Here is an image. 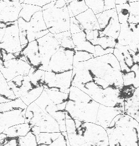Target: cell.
<instances>
[{
  "instance_id": "obj_1",
  "label": "cell",
  "mask_w": 139,
  "mask_h": 146,
  "mask_svg": "<svg viewBox=\"0 0 139 146\" xmlns=\"http://www.w3.org/2000/svg\"><path fill=\"white\" fill-rule=\"evenodd\" d=\"M18 25L21 45H26L49 33L43 15L42 7L31 4H21Z\"/></svg>"
},
{
  "instance_id": "obj_2",
  "label": "cell",
  "mask_w": 139,
  "mask_h": 146,
  "mask_svg": "<svg viewBox=\"0 0 139 146\" xmlns=\"http://www.w3.org/2000/svg\"><path fill=\"white\" fill-rule=\"evenodd\" d=\"M139 126V122L129 115L118 114L106 129L109 146H138Z\"/></svg>"
},
{
  "instance_id": "obj_3",
  "label": "cell",
  "mask_w": 139,
  "mask_h": 146,
  "mask_svg": "<svg viewBox=\"0 0 139 146\" xmlns=\"http://www.w3.org/2000/svg\"><path fill=\"white\" fill-rule=\"evenodd\" d=\"M82 63L93 76L103 79L117 88H126L120 64L113 54L96 56Z\"/></svg>"
},
{
  "instance_id": "obj_4",
  "label": "cell",
  "mask_w": 139,
  "mask_h": 146,
  "mask_svg": "<svg viewBox=\"0 0 139 146\" xmlns=\"http://www.w3.org/2000/svg\"><path fill=\"white\" fill-rule=\"evenodd\" d=\"M113 54L118 60L124 86L139 87V56L127 46L117 42Z\"/></svg>"
},
{
  "instance_id": "obj_5",
  "label": "cell",
  "mask_w": 139,
  "mask_h": 146,
  "mask_svg": "<svg viewBox=\"0 0 139 146\" xmlns=\"http://www.w3.org/2000/svg\"><path fill=\"white\" fill-rule=\"evenodd\" d=\"M44 19L50 32L70 31V17L64 0H57L42 7Z\"/></svg>"
},
{
  "instance_id": "obj_6",
  "label": "cell",
  "mask_w": 139,
  "mask_h": 146,
  "mask_svg": "<svg viewBox=\"0 0 139 146\" xmlns=\"http://www.w3.org/2000/svg\"><path fill=\"white\" fill-rule=\"evenodd\" d=\"M100 105L95 100L90 102H78L70 100L66 104L65 111L73 119L96 123Z\"/></svg>"
},
{
  "instance_id": "obj_7",
  "label": "cell",
  "mask_w": 139,
  "mask_h": 146,
  "mask_svg": "<svg viewBox=\"0 0 139 146\" xmlns=\"http://www.w3.org/2000/svg\"><path fill=\"white\" fill-rule=\"evenodd\" d=\"M77 130L87 146H109L107 131L102 126L96 123L82 122Z\"/></svg>"
},
{
  "instance_id": "obj_8",
  "label": "cell",
  "mask_w": 139,
  "mask_h": 146,
  "mask_svg": "<svg viewBox=\"0 0 139 146\" xmlns=\"http://www.w3.org/2000/svg\"><path fill=\"white\" fill-rule=\"evenodd\" d=\"M39 45V52L41 56L42 64L38 69L50 71L49 63L51 57L60 48V45L55 35L49 33L37 40Z\"/></svg>"
},
{
  "instance_id": "obj_9",
  "label": "cell",
  "mask_w": 139,
  "mask_h": 146,
  "mask_svg": "<svg viewBox=\"0 0 139 146\" xmlns=\"http://www.w3.org/2000/svg\"><path fill=\"white\" fill-rule=\"evenodd\" d=\"M103 34L117 39L121 30V24L119 21L116 8L96 15Z\"/></svg>"
},
{
  "instance_id": "obj_10",
  "label": "cell",
  "mask_w": 139,
  "mask_h": 146,
  "mask_svg": "<svg viewBox=\"0 0 139 146\" xmlns=\"http://www.w3.org/2000/svg\"><path fill=\"white\" fill-rule=\"evenodd\" d=\"M74 49L60 47L51 57L49 70L56 73H62L73 69Z\"/></svg>"
},
{
  "instance_id": "obj_11",
  "label": "cell",
  "mask_w": 139,
  "mask_h": 146,
  "mask_svg": "<svg viewBox=\"0 0 139 146\" xmlns=\"http://www.w3.org/2000/svg\"><path fill=\"white\" fill-rule=\"evenodd\" d=\"M5 23L6 31L3 38L0 39V49L13 54L21 52L18 21Z\"/></svg>"
},
{
  "instance_id": "obj_12",
  "label": "cell",
  "mask_w": 139,
  "mask_h": 146,
  "mask_svg": "<svg viewBox=\"0 0 139 146\" xmlns=\"http://www.w3.org/2000/svg\"><path fill=\"white\" fill-rule=\"evenodd\" d=\"M26 111L23 109L0 112V133H4L11 126L25 123Z\"/></svg>"
},
{
  "instance_id": "obj_13",
  "label": "cell",
  "mask_w": 139,
  "mask_h": 146,
  "mask_svg": "<svg viewBox=\"0 0 139 146\" xmlns=\"http://www.w3.org/2000/svg\"><path fill=\"white\" fill-rule=\"evenodd\" d=\"M95 46V56H102L109 54H113L117 39L106 35L101 30L100 35L95 39L90 42Z\"/></svg>"
},
{
  "instance_id": "obj_14",
  "label": "cell",
  "mask_w": 139,
  "mask_h": 146,
  "mask_svg": "<svg viewBox=\"0 0 139 146\" xmlns=\"http://www.w3.org/2000/svg\"><path fill=\"white\" fill-rule=\"evenodd\" d=\"M22 9L19 2L7 3L0 0V22L9 23L18 21Z\"/></svg>"
},
{
  "instance_id": "obj_15",
  "label": "cell",
  "mask_w": 139,
  "mask_h": 146,
  "mask_svg": "<svg viewBox=\"0 0 139 146\" xmlns=\"http://www.w3.org/2000/svg\"><path fill=\"white\" fill-rule=\"evenodd\" d=\"M125 113L124 108L108 107L100 104L98 109L96 123L105 129L109 127L111 121L118 114Z\"/></svg>"
},
{
  "instance_id": "obj_16",
  "label": "cell",
  "mask_w": 139,
  "mask_h": 146,
  "mask_svg": "<svg viewBox=\"0 0 139 146\" xmlns=\"http://www.w3.org/2000/svg\"><path fill=\"white\" fill-rule=\"evenodd\" d=\"M21 52L32 67L39 68L41 66V56L39 52V45L37 40L28 43L22 49Z\"/></svg>"
},
{
  "instance_id": "obj_17",
  "label": "cell",
  "mask_w": 139,
  "mask_h": 146,
  "mask_svg": "<svg viewBox=\"0 0 139 146\" xmlns=\"http://www.w3.org/2000/svg\"><path fill=\"white\" fill-rule=\"evenodd\" d=\"M75 17L77 19L83 31L86 30H100V25L97 17L90 8Z\"/></svg>"
},
{
  "instance_id": "obj_18",
  "label": "cell",
  "mask_w": 139,
  "mask_h": 146,
  "mask_svg": "<svg viewBox=\"0 0 139 146\" xmlns=\"http://www.w3.org/2000/svg\"><path fill=\"white\" fill-rule=\"evenodd\" d=\"M125 113L135 119L139 123V87L124 101Z\"/></svg>"
},
{
  "instance_id": "obj_19",
  "label": "cell",
  "mask_w": 139,
  "mask_h": 146,
  "mask_svg": "<svg viewBox=\"0 0 139 146\" xmlns=\"http://www.w3.org/2000/svg\"><path fill=\"white\" fill-rule=\"evenodd\" d=\"M73 70H69L62 73H56L55 86L52 90L70 94Z\"/></svg>"
},
{
  "instance_id": "obj_20",
  "label": "cell",
  "mask_w": 139,
  "mask_h": 146,
  "mask_svg": "<svg viewBox=\"0 0 139 146\" xmlns=\"http://www.w3.org/2000/svg\"><path fill=\"white\" fill-rule=\"evenodd\" d=\"M66 128L70 146H87L84 140L79 135L73 118L66 119Z\"/></svg>"
},
{
  "instance_id": "obj_21",
  "label": "cell",
  "mask_w": 139,
  "mask_h": 146,
  "mask_svg": "<svg viewBox=\"0 0 139 146\" xmlns=\"http://www.w3.org/2000/svg\"><path fill=\"white\" fill-rule=\"evenodd\" d=\"M72 38L75 45V51H86L95 55V46L87 39L86 34L85 31L72 34Z\"/></svg>"
},
{
  "instance_id": "obj_22",
  "label": "cell",
  "mask_w": 139,
  "mask_h": 146,
  "mask_svg": "<svg viewBox=\"0 0 139 146\" xmlns=\"http://www.w3.org/2000/svg\"><path fill=\"white\" fill-rule=\"evenodd\" d=\"M59 121L49 114L44 113L36 126L40 127L41 132H62Z\"/></svg>"
},
{
  "instance_id": "obj_23",
  "label": "cell",
  "mask_w": 139,
  "mask_h": 146,
  "mask_svg": "<svg viewBox=\"0 0 139 146\" xmlns=\"http://www.w3.org/2000/svg\"><path fill=\"white\" fill-rule=\"evenodd\" d=\"M44 113L43 111L34 102L27 108L25 123L30 124L31 127L37 125Z\"/></svg>"
},
{
  "instance_id": "obj_24",
  "label": "cell",
  "mask_w": 139,
  "mask_h": 146,
  "mask_svg": "<svg viewBox=\"0 0 139 146\" xmlns=\"http://www.w3.org/2000/svg\"><path fill=\"white\" fill-rule=\"evenodd\" d=\"M85 2L95 15L116 8L115 0H85Z\"/></svg>"
},
{
  "instance_id": "obj_25",
  "label": "cell",
  "mask_w": 139,
  "mask_h": 146,
  "mask_svg": "<svg viewBox=\"0 0 139 146\" xmlns=\"http://www.w3.org/2000/svg\"><path fill=\"white\" fill-rule=\"evenodd\" d=\"M64 1L70 17H76L89 9L85 0H64Z\"/></svg>"
},
{
  "instance_id": "obj_26",
  "label": "cell",
  "mask_w": 139,
  "mask_h": 146,
  "mask_svg": "<svg viewBox=\"0 0 139 146\" xmlns=\"http://www.w3.org/2000/svg\"><path fill=\"white\" fill-rule=\"evenodd\" d=\"M31 126L28 123H23L13 126L9 128L4 133L9 137L24 136L30 131Z\"/></svg>"
},
{
  "instance_id": "obj_27",
  "label": "cell",
  "mask_w": 139,
  "mask_h": 146,
  "mask_svg": "<svg viewBox=\"0 0 139 146\" xmlns=\"http://www.w3.org/2000/svg\"><path fill=\"white\" fill-rule=\"evenodd\" d=\"M70 100L78 102H90L94 100L80 88L71 86L69 94Z\"/></svg>"
},
{
  "instance_id": "obj_28",
  "label": "cell",
  "mask_w": 139,
  "mask_h": 146,
  "mask_svg": "<svg viewBox=\"0 0 139 146\" xmlns=\"http://www.w3.org/2000/svg\"><path fill=\"white\" fill-rule=\"evenodd\" d=\"M54 35L60 47L67 49H74L75 45L74 44L72 38V34L70 30L60 32Z\"/></svg>"
},
{
  "instance_id": "obj_29",
  "label": "cell",
  "mask_w": 139,
  "mask_h": 146,
  "mask_svg": "<svg viewBox=\"0 0 139 146\" xmlns=\"http://www.w3.org/2000/svg\"><path fill=\"white\" fill-rule=\"evenodd\" d=\"M46 71L32 67L30 69L28 76L31 79V81L35 86L38 87L45 85Z\"/></svg>"
},
{
  "instance_id": "obj_30",
  "label": "cell",
  "mask_w": 139,
  "mask_h": 146,
  "mask_svg": "<svg viewBox=\"0 0 139 146\" xmlns=\"http://www.w3.org/2000/svg\"><path fill=\"white\" fill-rule=\"evenodd\" d=\"M27 107L28 106L23 102L21 98H19L11 101L0 104V112L15 110L26 109Z\"/></svg>"
},
{
  "instance_id": "obj_31",
  "label": "cell",
  "mask_w": 139,
  "mask_h": 146,
  "mask_svg": "<svg viewBox=\"0 0 139 146\" xmlns=\"http://www.w3.org/2000/svg\"><path fill=\"white\" fill-rule=\"evenodd\" d=\"M44 89L47 92L51 101L55 105H58L65 102H68L70 101L69 94L63 93L58 91L51 90L47 88H44Z\"/></svg>"
},
{
  "instance_id": "obj_32",
  "label": "cell",
  "mask_w": 139,
  "mask_h": 146,
  "mask_svg": "<svg viewBox=\"0 0 139 146\" xmlns=\"http://www.w3.org/2000/svg\"><path fill=\"white\" fill-rule=\"evenodd\" d=\"M62 132H41L38 141V146H52Z\"/></svg>"
},
{
  "instance_id": "obj_33",
  "label": "cell",
  "mask_w": 139,
  "mask_h": 146,
  "mask_svg": "<svg viewBox=\"0 0 139 146\" xmlns=\"http://www.w3.org/2000/svg\"><path fill=\"white\" fill-rule=\"evenodd\" d=\"M17 58V71L19 75L26 76L30 72V69L32 66H30L28 62L27 61L26 58L23 54V52H21L17 56H16Z\"/></svg>"
},
{
  "instance_id": "obj_34",
  "label": "cell",
  "mask_w": 139,
  "mask_h": 146,
  "mask_svg": "<svg viewBox=\"0 0 139 146\" xmlns=\"http://www.w3.org/2000/svg\"><path fill=\"white\" fill-rule=\"evenodd\" d=\"M116 9L120 23L123 24L128 23L130 16V6L129 3L116 4Z\"/></svg>"
},
{
  "instance_id": "obj_35",
  "label": "cell",
  "mask_w": 139,
  "mask_h": 146,
  "mask_svg": "<svg viewBox=\"0 0 139 146\" xmlns=\"http://www.w3.org/2000/svg\"><path fill=\"white\" fill-rule=\"evenodd\" d=\"M0 73H1L0 96L6 98L7 99L10 100L11 101L16 99L17 98L13 90H12V89L9 87L7 81L6 80V78H5L2 72H0Z\"/></svg>"
},
{
  "instance_id": "obj_36",
  "label": "cell",
  "mask_w": 139,
  "mask_h": 146,
  "mask_svg": "<svg viewBox=\"0 0 139 146\" xmlns=\"http://www.w3.org/2000/svg\"><path fill=\"white\" fill-rule=\"evenodd\" d=\"M44 89V86H40L33 89L28 92L27 94L21 98L23 102L28 106L31 104L35 101L41 95Z\"/></svg>"
},
{
  "instance_id": "obj_37",
  "label": "cell",
  "mask_w": 139,
  "mask_h": 146,
  "mask_svg": "<svg viewBox=\"0 0 139 146\" xmlns=\"http://www.w3.org/2000/svg\"><path fill=\"white\" fill-rule=\"evenodd\" d=\"M19 137V146H37V141L36 136L30 131L24 136Z\"/></svg>"
},
{
  "instance_id": "obj_38",
  "label": "cell",
  "mask_w": 139,
  "mask_h": 146,
  "mask_svg": "<svg viewBox=\"0 0 139 146\" xmlns=\"http://www.w3.org/2000/svg\"><path fill=\"white\" fill-rule=\"evenodd\" d=\"M130 6V16L128 23H139V1L129 3Z\"/></svg>"
},
{
  "instance_id": "obj_39",
  "label": "cell",
  "mask_w": 139,
  "mask_h": 146,
  "mask_svg": "<svg viewBox=\"0 0 139 146\" xmlns=\"http://www.w3.org/2000/svg\"><path fill=\"white\" fill-rule=\"evenodd\" d=\"M95 55L86 51H75L73 57V62L87 61L91 58H94Z\"/></svg>"
},
{
  "instance_id": "obj_40",
  "label": "cell",
  "mask_w": 139,
  "mask_h": 146,
  "mask_svg": "<svg viewBox=\"0 0 139 146\" xmlns=\"http://www.w3.org/2000/svg\"><path fill=\"white\" fill-rule=\"evenodd\" d=\"M0 71L3 74L8 82L19 75V73H17V68H6L0 66Z\"/></svg>"
},
{
  "instance_id": "obj_41",
  "label": "cell",
  "mask_w": 139,
  "mask_h": 146,
  "mask_svg": "<svg viewBox=\"0 0 139 146\" xmlns=\"http://www.w3.org/2000/svg\"><path fill=\"white\" fill-rule=\"evenodd\" d=\"M56 73L52 71H46L45 78V88L52 90L55 86Z\"/></svg>"
},
{
  "instance_id": "obj_42",
  "label": "cell",
  "mask_w": 139,
  "mask_h": 146,
  "mask_svg": "<svg viewBox=\"0 0 139 146\" xmlns=\"http://www.w3.org/2000/svg\"><path fill=\"white\" fill-rule=\"evenodd\" d=\"M129 25L134 31L136 52H139V23H129Z\"/></svg>"
},
{
  "instance_id": "obj_43",
  "label": "cell",
  "mask_w": 139,
  "mask_h": 146,
  "mask_svg": "<svg viewBox=\"0 0 139 146\" xmlns=\"http://www.w3.org/2000/svg\"><path fill=\"white\" fill-rule=\"evenodd\" d=\"M70 31L72 34L83 31L82 29L81 28L80 25L75 17H70Z\"/></svg>"
},
{
  "instance_id": "obj_44",
  "label": "cell",
  "mask_w": 139,
  "mask_h": 146,
  "mask_svg": "<svg viewBox=\"0 0 139 146\" xmlns=\"http://www.w3.org/2000/svg\"><path fill=\"white\" fill-rule=\"evenodd\" d=\"M56 1L57 0H25L23 3L37 5L42 7L51 2H54Z\"/></svg>"
},
{
  "instance_id": "obj_45",
  "label": "cell",
  "mask_w": 139,
  "mask_h": 146,
  "mask_svg": "<svg viewBox=\"0 0 139 146\" xmlns=\"http://www.w3.org/2000/svg\"><path fill=\"white\" fill-rule=\"evenodd\" d=\"M15 54L7 52L4 49H1V60L2 61L9 60L15 58Z\"/></svg>"
},
{
  "instance_id": "obj_46",
  "label": "cell",
  "mask_w": 139,
  "mask_h": 146,
  "mask_svg": "<svg viewBox=\"0 0 139 146\" xmlns=\"http://www.w3.org/2000/svg\"><path fill=\"white\" fill-rule=\"evenodd\" d=\"M30 131L32 132V133L34 134V135L36 136V139H37V141H38L39 139V135L41 133V130H40V127L39 126H32Z\"/></svg>"
},
{
  "instance_id": "obj_47",
  "label": "cell",
  "mask_w": 139,
  "mask_h": 146,
  "mask_svg": "<svg viewBox=\"0 0 139 146\" xmlns=\"http://www.w3.org/2000/svg\"><path fill=\"white\" fill-rule=\"evenodd\" d=\"M9 101H11V100L8 99H7L6 98L0 96V104L4 103H6V102H8Z\"/></svg>"
},
{
  "instance_id": "obj_48",
  "label": "cell",
  "mask_w": 139,
  "mask_h": 146,
  "mask_svg": "<svg viewBox=\"0 0 139 146\" xmlns=\"http://www.w3.org/2000/svg\"><path fill=\"white\" fill-rule=\"evenodd\" d=\"M1 1H3L4 2H7V3H11V2H19L18 0H1Z\"/></svg>"
},
{
  "instance_id": "obj_49",
  "label": "cell",
  "mask_w": 139,
  "mask_h": 146,
  "mask_svg": "<svg viewBox=\"0 0 139 146\" xmlns=\"http://www.w3.org/2000/svg\"><path fill=\"white\" fill-rule=\"evenodd\" d=\"M138 146H139V126L138 128Z\"/></svg>"
},
{
  "instance_id": "obj_50",
  "label": "cell",
  "mask_w": 139,
  "mask_h": 146,
  "mask_svg": "<svg viewBox=\"0 0 139 146\" xmlns=\"http://www.w3.org/2000/svg\"><path fill=\"white\" fill-rule=\"evenodd\" d=\"M19 2L21 3V4H23L25 0H18Z\"/></svg>"
},
{
  "instance_id": "obj_51",
  "label": "cell",
  "mask_w": 139,
  "mask_h": 146,
  "mask_svg": "<svg viewBox=\"0 0 139 146\" xmlns=\"http://www.w3.org/2000/svg\"><path fill=\"white\" fill-rule=\"evenodd\" d=\"M136 54H137L138 56H139V52H136Z\"/></svg>"
}]
</instances>
